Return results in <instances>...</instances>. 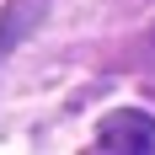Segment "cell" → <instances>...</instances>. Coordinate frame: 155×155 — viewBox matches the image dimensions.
Segmentation results:
<instances>
[{
	"label": "cell",
	"mask_w": 155,
	"mask_h": 155,
	"mask_svg": "<svg viewBox=\"0 0 155 155\" xmlns=\"http://www.w3.org/2000/svg\"><path fill=\"white\" fill-rule=\"evenodd\" d=\"M43 16V0H21V16H16V5L5 11V21H0V48H11V32L21 38L27 32V21H38Z\"/></svg>",
	"instance_id": "7a4b0ae2"
},
{
	"label": "cell",
	"mask_w": 155,
	"mask_h": 155,
	"mask_svg": "<svg viewBox=\"0 0 155 155\" xmlns=\"http://www.w3.org/2000/svg\"><path fill=\"white\" fill-rule=\"evenodd\" d=\"M102 144L112 155H150L155 150V118H144V112H107L102 118Z\"/></svg>",
	"instance_id": "6da1fadb"
}]
</instances>
